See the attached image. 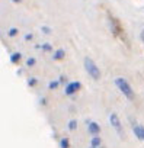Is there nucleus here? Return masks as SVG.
<instances>
[{"label":"nucleus","instance_id":"8","mask_svg":"<svg viewBox=\"0 0 144 148\" xmlns=\"http://www.w3.org/2000/svg\"><path fill=\"white\" fill-rule=\"evenodd\" d=\"M21 57H22V55H21L19 52H15V54L12 55V58H10V60H12V62H18V61L21 60Z\"/></svg>","mask_w":144,"mask_h":148},{"label":"nucleus","instance_id":"2","mask_svg":"<svg viewBox=\"0 0 144 148\" xmlns=\"http://www.w3.org/2000/svg\"><path fill=\"white\" fill-rule=\"evenodd\" d=\"M85 68H86L88 74H89L93 80H99V79H101V71H99L96 62H95L92 58H89V57L85 58Z\"/></svg>","mask_w":144,"mask_h":148},{"label":"nucleus","instance_id":"1","mask_svg":"<svg viewBox=\"0 0 144 148\" xmlns=\"http://www.w3.org/2000/svg\"><path fill=\"white\" fill-rule=\"evenodd\" d=\"M115 84H116V87L121 90V93H122L127 99L134 100V92H132V87L130 86V83H128L124 77H116V79H115Z\"/></svg>","mask_w":144,"mask_h":148},{"label":"nucleus","instance_id":"13","mask_svg":"<svg viewBox=\"0 0 144 148\" xmlns=\"http://www.w3.org/2000/svg\"><path fill=\"white\" fill-rule=\"evenodd\" d=\"M55 87H58V82H52V83H50V89H55Z\"/></svg>","mask_w":144,"mask_h":148},{"label":"nucleus","instance_id":"12","mask_svg":"<svg viewBox=\"0 0 144 148\" xmlns=\"http://www.w3.org/2000/svg\"><path fill=\"white\" fill-rule=\"evenodd\" d=\"M61 148H68V141L67 139H63L61 141Z\"/></svg>","mask_w":144,"mask_h":148},{"label":"nucleus","instance_id":"9","mask_svg":"<svg viewBox=\"0 0 144 148\" xmlns=\"http://www.w3.org/2000/svg\"><path fill=\"white\" fill-rule=\"evenodd\" d=\"M101 144V139H99V136H95L93 139H92V147H98Z\"/></svg>","mask_w":144,"mask_h":148},{"label":"nucleus","instance_id":"7","mask_svg":"<svg viewBox=\"0 0 144 148\" xmlns=\"http://www.w3.org/2000/svg\"><path fill=\"white\" fill-rule=\"evenodd\" d=\"M54 58H55V60H61V58H64V51H63V49H58V51H55V54H54Z\"/></svg>","mask_w":144,"mask_h":148},{"label":"nucleus","instance_id":"4","mask_svg":"<svg viewBox=\"0 0 144 148\" xmlns=\"http://www.w3.org/2000/svg\"><path fill=\"white\" fill-rule=\"evenodd\" d=\"M79 89H80V83H77V82L68 83V86L65 87V93H67V95H73V93H76Z\"/></svg>","mask_w":144,"mask_h":148},{"label":"nucleus","instance_id":"18","mask_svg":"<svg viewBox=\"0 0 144 148\" xmlns=\"http://www.w3.org/2000/svg\"><path fill=\"white\" fill-rule=\"evenodd\" d=\"M13 2H15V3H19V2H22V0H13Z\"/></svg>","mask_w":144,"mask_h":148},{"label":"nucleus","instance_id":"16","mask_svg":"<svg viewBox=\"0 0 144 148\" xmlns=\"http://www.w3.org/2000/svg\"><path fill=\"white\" fill-rule=\"evenodd\" d=\"M29 84H31V86H34V84H37V80H35V79H32V80L29 82Z\"/></svg>","mask_w":144,"mask_h":148},{"label":"nucleus","instance_id":"14","mask_svg":"<svg viewBox=\"0 0 144 148\" xmlns=\"http://www.w3.org/2000/svg\"><path fill=\"white\" fill-rule=\"evenodd\" d=\"M42 48H44L45 51H50V49H51V47H50V44H45V45H42Z\"/></svg>","mask_w":144,"mask_h":148},{"label":"nucleus","instance_id":"5","mask_svg":"<svg viewBox=\"0 0 144 148\" xmlns=\"http://www.w3.org/2000/svg\"><path fill=\"white\" fill-rule=\"evenodd\" d=\"M132 131H134V134H135V136H137L138 139L144 141V126H141V125H135V126L132 128Z\"/></svg>","mask_w":144,"mask_h":148},{"label":"nucleus","instance_id":"10","mask_svg":"<svg viewBox=\"0 0 144 148\" xmlns=\"http://www.w3.org/2000/svg\"><path fill=\"white\" fill-rule=\"evenodd\" d=\"M18 34V29L16 28H12V29H9V36H15Z\"/></svg>","mask_w":144,"mask_h":148},{"label":"nucleus","instance_id":"17","mask_svg":"<svg viewBox=\"0 0 144 148\" xmlns=\"http://www.w3.org/2000/svg\"><path fill=\"white\" fill-rule=\"evenodd\" d=\"M141 41H143V42H144V29H143V31H141Z\"/></svg>","mask_w":144,"mask_h":148},{"label":"nucleus","instance_id":"15","mask_svg":"<svg viewBox=\"0 0 144 148\" xmlns=\"http://www.w3.org/2000/svg\"><path fill=\"white\" fill-rule=\"evenodd\" d=\"M34 64H35V60L34 58H29L28 60V65H34Z\"/></svg>","mask_w":144,"mask_h":148},{"label":"nucleus","instance_id":"3","mask_svg":"<svg viewBox=\"0 0 144 148\" xmlns=\"http://www.w3.org/2000/svg\"><path fill=\"white\" fill-rule=\"evenodd\" d=\"M109 122H111V125L114 126V129L121 135V136H124V131H122V123H121V121H119V116L116 115V113H111V116H109Z\"/></svg>","mask_w":144,"mask_h":148},{"label":"nucleus","instance_id":"6","mask_svg":"<svg viewBox=\"0 0 144 148\" xmlns=\"http://www.w3.org/2000/svg\"><path fill=\"white\" fill-rule=\"evenodd\" d=\"M88 125H89V132H90V134H93V135L99 134V131H101V126H99L96 122H89Z\"/></svg>","mask_w":144,"mask_h":148},{"label":"nucleus","instance_id":"19","mask_svg":"<svg viewBox=\"0 0 144 148\" xmlns=\"http://www.w3.org/2000/svg\"><path fill=\"white\" fill-rule=\"evenodd\" d=\"M92 148H95V147H92Z\"/></svg>","mask_w":144,"mask_h":148},{"label":"nucleus","instance_id":"11","mask_svg":"<svg viewBox=\"0 0 144 148\" xmlns=\"http://www.w3.org/2000/svg\"><path fill=\"white\" fill-rule=\"evenodd\" d=\"M76 125H77L76 121H71V122L68 123V128H70V129H76Z\"/></svg>","mask_w":144,"mask_h":148}]
</instances>
